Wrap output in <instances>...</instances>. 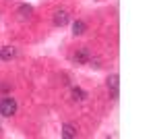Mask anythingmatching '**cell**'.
<instances>
[{"label": "cell", "mask_w": 155, "mask_h": 139, "mask_svg": "<svg viewBox=\"0 0 155 139\" xmlns=\"http://www.w3.org/2000/svg\"><path fill=\"white\" fill-rule=\"evenodd\" d=\"M17 100L15 98H11V96H4L2 100H0V114L6 116V118H11V116L17 114Z\"/></svg>", "instance_id": "cell-1"}, {"label": "cell", "mask_w": 155, "mask_h": 139, "mask_svg": "<svg viewBox=\"0 0 155 139\" xmlns=\"http://www.w3.org/2000/svg\"><path fill=\"white\" fill-rule=\"evenodd\" d=\"M118 75H112V77H107V89H110V96H112V100H118Z\"/></svg>", "instance_id": "cell-2"}, {"label": "cell", "mask_w": 155, "mask_h": 139, "mask_svg": "<svg viewBox=\"0 0 155 139\" xmlns=\"http://www.w3.org/2000/svg\"><path fill=\"white\" fill-rule=\"evenodd\" d=\"M89 56H91V54H89L87 48H79V50L74 52V56H72V58H74V64H87Z\"/></svg>", "instance_id": "cell-3"}, {"label": "cell", "mask_w": 155, "mask_h": 139, "mask_svg": "<svg viewBox=\"0 0 155 139\" xmlns=\"http://www.w3.org/2000/svg\"><path fill=\"white\" fill-rule=\"evenodd\" d=\"M68 19H71V17H68L66 11H56L54 12V25H56V27H64V25L68 23Z\"/></svg>", "instance_id": "cell-4"}, {"label": "cell", "mask_w": 155, "mask_h": 139, "mask_svg": "<svg viewBox=\"0 0 155 139\" xmlns=\"http://www.w3.org/2000/svg\"><path fill=\"white\" fill-rule=\"evenodd\" d=\"M62 135H64L66 139H72V137H77V135H79V131H77V127H74V125L66 123V125L62 127Z\"/></svg>", "instance_id": "cell-5"}, {"label": "cell", "mask_w": 155, "mask_h": 139, "mask_svg": "<svg viewBox=\"0 0 155 139\" xmlns=\"http://www.w3.org/2000/svg\"><path fill=\"white\" fill-rule=\"evenodd\" d=\"M15 54H17V50H15L12 46H4L2 50H0V58H2V60H6V62H8V60H12V58H15Z\"/></svg>", "instance_id": "cell-6"}, {"label": "cell", "mask_w": 155, "mask_h": 139, "mask_svg": "<svg viewBox=\"0 0 155 139\" xmlns=\"http://www.w3.org/2000/svg\"><path fill=\"white\" fill-rule=\"evenodd\" d=\"M17 12H19V19H21V21H25V19H29V17H31V12H33V9H31L29 4H21Z\"/></svg>", "instance_id": "cell-7"}, {"label": "cell", "mask_w": 155, "mask_h": 139, "mask_svg": "<svg viewBox=\"0 0 155 139\" xmlns=\"http://www.w3.org/2000/svg\"><path fill=\"white\" fill-rule=\"evenodd\" d=\"M71 96H72V100H74V102H83L85 98H87V93H85L81 87H72Z\"/></svg>", "instance_id": "cell-8"}, {"label": "cell", "mask_w": 155, "mask_h": 139, "mask_svg": "<svg viewBox=\"0 0 155 139\" xmlns=\"http://www.w3.org/2000/svg\"><path fill=\"white\" fill-rule=\"evenodd\" d=\"M85 29H87V25H85L83 21H74V23H72V33L74 35H83Z\"/></svg>", "instance_id": "cell-9"}, {"label": "cell", "mask_w": 155, "mask_h": 139, "mask_svg": "<svg viewBox=\"0 0 155 139\" xmlns=\"http://www.w3.org/2000/svg\"><path fill=\"white\" fill-rule=\"evenodd\" d=\"M11 89H12V83L11 81H0V92L6 93V92H11Z\"/></svg>", "instance_id": "cell-10"}, {"label": "cell", "mask_w": 155, "mask_h": 139, "mask_svg": "<svg viewBox=\"0 0 155 139\" xmlns=\"http://www.w3.org/2000/svg\"><path fill=\"white\" fill-rule=\"evenodd\" d=\"M87 62H89L93 69H99V67H101V64H99V58H91V56H89V60H87Z\"/></svg>", "instance_id": "cell-11"}]
</instances>
